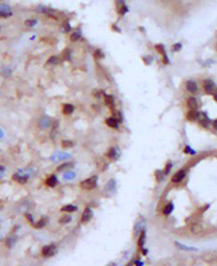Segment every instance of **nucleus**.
<instances>
[{
  "label": "nucleus",
  "mask_w": 217,
  "mask_h": 266,
  "mask_svg": "<svg viewBox=\"0 0 217 266\" xmlns=\"http://www.w3.org/2000/svg\"><path fill=\"white\" fill-rule=\"evenodd\" d=\"M98 185V177L93 176L80 182V187L85 190H93Z\"/></svg>",
  "instance_id": "1"
},
{
  "label": "nucleus",
  "mask_w": 217,
  "mask_h": 266,
  "mask_svg": "<svg viewBox=\"0 0 217 266\" xmlns=\"http://www.w3.org/2000/svg\"><path fill=\"white\" fill-rule=\"evenodd\" d=\"M145 217L140 216L136 220V223L134 224V228H133L134 237H138L139 234L145 230Z\"/></svg>",
  "instance_id": "2"
},
{
  "label": "nucleus",
  "mask_w": 217,
  "mask_h": 266,
  "mask_svg": "<svg viewBox=\"0 0 217 266\" xmlns=\"http://www.w3.org/2000/svg\"><path fill=\"white\" fill-rule=\"evenodd\" d=\"M38 126L41 130H48L52 126V120L48 115H42L38 121Z\"/></svg>",
  "instance_id": "3"
},
{
  "label": "nucleus",
  "mask_w": 217,
  "mask_h": 266,
  "mask_svg": "<svg viewBox=\"0 0 217 266\" xmlns=\"http://www.w3.org/2000/svg\"><path fill=\"white\" fill-rule=\"evenodd\" d=\"M56 251H57V249H56V246L54 244L45 245V246L42 249V256L45 258L52 257L53 255H55Z\"/></svg>",
  "instance_id": "4"
},
{
  "label": "nucleus",
  "mask_w": 217,
  "mask_h": 266,
  "mask_svg": "<svg viewBox=\"0 0 217 266\" xmlns=\"http://www.w3.org/2000/svg\"><path fill=\"white\" fill-rule=\"evenodd\" d=\"M12 16H13V11H12V7L9 4L3 3V4L0 5V18L7 19V18H11Z\"/></svg>",
  "instance_id": "5"
},
{
  "label": "nucleus",
  "mask_w": 217,
  "mask_h": 266,
  "mask_svg": "<svg viewBox=\"0 0 217 266\" xmlns=\"http://www.w3.org/2000/svg\"><path fill=\"white\" fill-rule=\"evenodd\" d=\"M185 177H186V170L181 168V170H179L174 176H172L171 182L172 183H180V182L183 181Z\"/></svg>",
  "instance_id": "6"
},
{
  "label": "nucleus",
  "mask_w": 217,
  "mask_h": 266,
  "mask_svg": "<svg viewBox=\"0 0 217 266\" xmlns=\"http://www.w3.org/2000/svg\"><path fill=\"white\" fill-rule=\"evenodd\" d=\"M93 215H94V213H93L92 209L90 207H86L82 212V215H81V223L82 224H88V221L93 218Z\"/></svg>",
  "instance_id": "7"
},
{
  "label": "nucleus",
  "mask_w": 217,
  "mask_h": 266,
  "mask_svg": "<svg viewBox=\"0 0 217 266\" xmlns=\"http://www.w3.org/2000/svg\"><path fill=\"white\" fill-rule=\"evenodd\" d=\"M35 12L38 14H44V15H51V13H53L54 9H51V7H45V5L40 4L35 7Z\"/></svg>",
  "instance_id": "8"
},
{
  "label": "nucleus",
  "mask_w": 217,
  "mask_h": 266,
  "mask_svg": "<svg viewBox=\"0 0 217 266\" xmlns=\"http://www.w3.org/2000/svg\"><path fill=\"white\" fill-rule=\"evenodd\" d=\"M127 7H126L124 0H116V12L119 15H125L127 13Z\"/></svg>",
  "instance_id": "9"
},
{
  "label": "nucleus",
  "mask_w": 217,
  "mask_h": 266,
  "mask_svg": "<svg viewBox=\"0 0 217 266\" xmlns=\"http://www.w3.org/2000/svg\"><path fill=\"white\" fill-rule=\"evenodd\" d=\"M197 84L195 83V81H192V80H189L186 82V90L188 91L189 93H191V94H194V93L197 92Z\"/></svg>",
  "instance_id": "10"
},
{
  "label": "nucleus",
  "mask_w": 217,
  "mask_h": 266,
  "mask_svg": "<svg viewBox=\"0 0 217 266\" xmlns=\"http://www.w3.org/2000/svg\"><path fill=\"white\" fill-rule=\"evenodd\" d=\"M58 183V180L57 178H56L55 175H51V176H49L47 178V180H46V185L49 186V187H55L56 185H57Z\"/></svg>",
  "instance_id": "11"
},
{
  "label": "nucleus",
  "mask_w": 217,
  "mask_h": 266,
  "mask_svg": "<svg viewBox=\"0 0 217 266\" xmlns=\"http://www.w3.org/2000/svg\"><path fill=\"white\" fill-rule=\"evenodd\" d=\"M204 88H205V91L208 93V94H211V93H213V91H214V88H215L214 82H213L212 80H205V82H204Z\"/></svg>",
  "instance_id": "12"
},
{
  "label": "nucleus",
  "mask_w": 217,
  "mask_h": 266,
  "mask_svg": "<svg viewBox=\"0 0 217 266\" xmlns=\"http://www.w3.org/2000/svg\"><path fill=\"white\" fill-rule=\"evenodd\" d=\"M47 223H48V218L46 216H43V217H41V219L38 221L33 223L32 226H33L35 229H41V228H44V227L47 225Z\"/></svg>",
  "instance_id": "13"
},
{
  "label": "nucleus",
  "mask_w": 217,
  "mask_h": 266,
  "mask_svg": "<svg viewBox=\"0 0 217 266\" xmlns=\"http://www.w3.org/2000/svg\"><path fill=\"white\" fill-rule=\"evenodd\" d=\"M119 120L115 119V117H108V119L106 120V125L111 128H114V129H117V128H119Z\"/></svg>",
  "instance_id": "14"
},
{
  "label": "nucleus",
  "mask_w": 217,
  "mask_h": 266,
  "mask_svg": "<svg viewBox=\"0 0 217 266\" xmlns=\"http://www.w3.org/2000/svg\"><path fill=\"white\" fill-rule=\"evenodd\" d=\"M74 110H75L74 105L70 104V103H67V104H64V106H62V112H64V115H72V113L74 112Z\"/></svg>",
  "instance_id": "15"
},
{
  "label": "nucleus",
  "mask_w": 217,
  "mask_h": 266,
  "mask_svg": "<svg viewBox=\"0 0 217 266\" xmlns=\"http://www.w3.org/2000/svg\"><path fill=\"white\" fill-rule=\"evenodd\" d=\"M104 99H105V103H106V105L109 107V108H111V109L114 108L115 101H114V98H113L111 95H105Z\"/></svg>",
  "instance_id": "16"
},
{
  "label": "nucleus",
  "mask_w": 217,
  "mask_h": 266,
  "mask_svg": "<svg viewBox=\"0 0 217 266\" xmlns=\"http://www.w3.org/2000/svg\"><path fill=\"white\" fill-rule=\"evenodd\" d=\"M107 157L112 160L117 159L119 158V151H117L116 148H110L107 152Z\"/></svg>",
  "instance_id": "17"
},
{
  "label": "nucleus",
  "mask_w": 217,
  "mask_h": 266,
  "mask_svg": "<svg viewBox=\"0 0 217 266\" xmlns=\"http://www.w3.org/2000/svg\"><path fill=\"white\" fill-rule=\"evenodd\" d=\"M187 105H188V107L190 108V110H196V108L198 107L197 101H196V99L193 98V97H191V98L188 99Z\"/></svg>",
  "instance_id": "18"
},
{
  "label": "nucleus",
  "mask_w": 217,
  "mask_h": 266,
  "mask_svg": "<svg viewBox=\"0 0 217 266\" xmlns=\"http://www.w3.org/2000/svg\"><path fill=\"white\" fill-rule=\"evenodd\" d=\"M24 25L28 28H33L38 25V20L33 19V18H30V19H26L24 21Z\"/></svg>",
  "instance_id": "19"
},
{
  "label": "nucleus",
  "mask_w": 217,
  "mask_h": 266,
  "mask_svg": "<svg viewBox=\"0 0 217 266\" xmlns=\"http://www.w3.org/2000/svg\"><path fill=\"white\" fill-rule=\"evenodd\" d=\"M198 115H200V113H197L195 110H189L187 112V115H186V119H187L188 121L192 122V121H195V120L198 117Z\"/></svg>",
  "instance_id": "20"
},
{
  "label": "nucleus",
  "mask_w": 217,
  "mask_h": 266,
  "mask_svg": "<svg viewBox=\"0 0 217 266\" xmlns=\"http://www.w3.org/2000/svg\"><path fill=\"white\" fill-rule=\"evenodd\" d=\"M145 230H143L142 232L139 234L138 241H137V245H138L139 249H142V247H143V244H145Z\"/></svg>",
  "instance_id": "21"
},
{
  "label": "nucleus",
  "mask_w": 217,
  "mask_h": 266,
  "mask_svg": "<svg viewBox=\"0 0 217 266\" xmlns=\"http://www.w3.org/2000/svg\"><path fill=\"white\" fill-rule=\"evenodd\" d=\"M174 211V203H168V204H166L165 206H164L163 208V214L164 215H169L170 213Z\"/></svg>",
  "instance_id": "22"
},
{
  "label": "nucleus",
  "mask_w": 217,
  "mask_h": 266,
  "mask_svg": "<svg viewBox=\"0 0 217 266\" xmlns=\"http://www.w3.org/2000/svg\"><path fill=\"white\" fill-rule=\"evenodd\" d=\"M81 38V32L79 31V30H75V31H73L72 33H71L70 36V41L71 42H77V41H79Z\"/></svg>",
  "instance_id": "23"
},
{
  "label": "nucleus",
  "mask_w": 217,
  "mask_h": 266,
  "mask_svg": "<svg viewBox=\"0 0 217 266\" xmlns=\"http://www.w3.org/2000/svg\"><path fill=\"white\" fill-rule=\"evenodd\" d=\"M13 179L15 180V181H17L18 183H21V184H24L27 182V178H26V177H22L21 175H19V174H14Z\"/></svg>",
  "instance_id": "24"
},
{
  "label": "nucleus",
  "mask_w": 217,
  "mask_h": 266,
  "mask_svg": "<svg viewBox=\"0 0 217 266\" xmlns=\"http://www.w3.org/2000/svg\"><path fill=\"white\" fill-rule=\"evenodd\" d=\"M164 177H165V174H164L163 170H156V172H155V178H156V181H157V182H161V181H163Z\"/></svg>",
  "instance_id": "25"
},
{
  "label": "nucleus",
  "mask_w": 217,
  "mask_h": 266,
  "mask_svg": "<svg viewBox=\"0 0 217 266\" xmlns=\"http://www.w3.org/2000/svg\"><path fill=\"white\" fill-rule=\"evenodd\" d=\"M61 57L64 58V60H70L71 57H72V51H71V49H69V48L64 49L61 53Z\"/></svg>",
  "instance_id": "26"
},
{
  "label": "nucleus",
  "mask_w": 217,
  "mask_h": 266,
  "mask_svg": "<svg viewBox=\"0 0 217 266\" xmlns=\"http://www.w3.org/2000/svg\"><path fill=\"white\" fill-rule=\"evenodd\" d=\"M175 245L178 247L179 249H181V251H195L196 249H194V247H189V246H186V245L182 244V243L180 242H177L176 241L175 242Z\"/></svg>",
  "instance_id": "27"
},
{
  "label": "nucleus",
  "mask_w": 217,
  "mask_h": 266,
  "mask_svg": "<svg viewBox=\"0 0 217 266\" xmlns=\"http://www.w3.org/2000/svg\"><path fill=\"white\" fill-rule=\"evenodd\" d=\"M73 165H74L73 162H66V163H64V164H61V165L58 166L57 170L58 172H62V170H69V168L73 167Z\"/></svg>",
  "instance_id": "28"
},
{
  "label": "nucleus",
  "mask_w": 217,
  "mask_h": 266,
  "mask_svg": "<svg viewBox=\"0 0 217 266\" xmlns=\"http://www.w3.org/2000/svg\"><path fill=\"white\" fill-rule=\"evenodd\" d=\"M72 220V216L69 214H66V215H62L61 217L59 218V223L61 225H66L68 224V223H70V221Z\"/></svg>",
  "instance_id": "29"
},
{
  "label": "nucleus",
  "mask_w": 217,
  "mask_h": 266,
  "mask_svg": "<svg viewBox=\"0 0 217 266\" xmlns=\"http://www.w3.org/2000/svg\"><path fill=\"white\" fill-rule=\"evenodd\" d=\"M61 211H66V212H75L77 211V206L74 205H66L61 208Z\"/></svg>",
  "instance_id": "30"
},
{
  "label": "nucleus",
  "mask_w": 217,
  "mask_h": 266,
  "mask_svg": "<svg viewBox=\"0 0 217 266\" xmlns=\"http://www.w3.org/2000/svg\"><path fill=\"white\" fill-rule=\"evenodd\" d=\"M61 147L64 149H70V148L74 147V143L72 141H67V139H64L61 141Z\"/></svg>",
  "instance_id": "31"
},
{
  "label": "nucleus",
  "mask_w": 217,
  "mask_h": 266,
  "mask_svg": "<svg viewBox=\"0 0 217 266\" xmlns=\"http://www.w3.org/2000/svg\"><path fill=\"white\" fill-rule=\"evenodd\" d=\"M94 56L97 58V59H102V58L105 57V54L103 53V51L101 49H97V50H95V52H94Z\"/></svg>",
  "instance_id": "32"
},
{
  "label": "nucleus",
  "mask_w": 217,
  "mask_h": 266,
  "mask_svg": "<svg viewBox=\"0 0 217 266\" xmlns=\"http://www.w3.org/2000/svg\"><path fill=\"white\" fill-rule=\"evenodd\" d=\"M190 230H191L192 233H194V234H196V233H200V230H202V227L200 226V225L197 224H193L190 226Z\"/></svg>",
  "instance_id": "33"
},
{
  "label": "nucleus",
  "mask_w": 217,
  "mask_h": 266,
  "mask_svg": "<svg viewBox=\"0 0 217 266\" xmlns=\"http://www.w3.org/2000/svg\"><path fill=\"white\" fill-rule=\"evenodd\" d=\"M47 62L49 65L55 66V65H57L58 62H59V57H58V56H51V57H49V59H48Z\"/></svg>",
  "instance_id": "34"
},
{
  "label": "nucleus",
  "mask_w": 217,
  "mask_h": 266,
  "mask_svg": "<svg viewBox=\"0 0 217 266\" xmlns=\"http://www.w3.org/2000/svg\"><path fill=\"white\" fill-rule=\"evenodd\" d=\"M105 189H109V190H112V191H114L115 190V181L114 180H110V181H108V183H107L106 185V188Z\"/></svg>",
  "instance_id": "35"
},
{
  "label": "nucleus",
  "mask_w": 217,
  "mask_h": 266,
  "mask_svg": "<svg viewBox=\"0 0 217 266\" xmlns=\"http://www.w3.org/2000/svg\"><path fill=\"white\" fill-rule=\"evenodd\" d=\"M15 238H12V237H7V240H5V244H7V247H12L13 246V244L15 243Z\"/></svg>",
  "instance_id": "36"
},
{
  "label": "nucleus",
  "mask_w": 217,
  "mask_h": 266,
  "mask_svg": "<svg viewBox=\"0 0 217 266\" xmlns=\"http://www.w3.org/2000/svg\"><path fill=\"white\" fill-rule=\"evenodd\" d=\"M2 74H3V76H5V77L11 76V74H12L11 69H9V67H4V68L2 69Z\"/></svg>",
  "instance_id": "37"
},
{
  "label": "nucleus",
  "mask_w": 217,
  "mask_h": 266,
  "mask_svg": "<svg viewBox=\"0 0 217 266\" xmlns=\"http://www.w3.org/2000/svg\"><path fill=\"white\" fill-rule=\"evenodd\" d=\"M171 168H172V163L169 161V162H168V163H166L165 168H164V170H163L164 174H165V175H168V174H169V173H170V170H171Z\"/></svg>",
  "instance_id": "38"
},
{
  "label": "nucleus",
  "mask_w": 217,
  "mask_h": 266,
  "mask_svg": "<svg viewBox=\"0 0 217 266\" xmlns=\"http://www.w3.org/2000/svg\"><path fill=\"white\" fill-rule=\"evenodd\" d=\"M75 178V174L74 173H72V172H68L67 173L66 175H64V179H68V180H70V179H74Z\"/></svg>",
  "instance_id": "39"
},
{
  "label": "nucleus",
  "mask_w": 217,
  "mask_h": 266,
  "mask_svg": "<svg viewBox=\"0 0 217 266\" xmlns=\"http://www.w3.org/2000/svg\"><path fill=\"white\" fill-rule=\"evenodd\" d=\"M181 48H182V45L178 43V44H176V45L172 46V51H180Z\"/></svg>",
  "instance_id": "40"
},
{
  "label": "nucleus",
  "mask_w": 217,
  "mask_h": 266,
  "mask_svg": "<svg viewBox=\"0 0 217 266\" xmlns=\"http://www.w3.org/2000/svg\"><path fill=\"white\" fill-rule=\"evenodd\" d=\"M64 31H66V32H70L71 30H72V27H71V25H70V23H69V22H68V23L64 24Z\"/></svg>",
  "instance_id": "41"
},
{
  "label": "nucleus",
  "mask_w": 217,
  "mask_h": 266,
  "mask_svg": "<svg viewBox=\"0 0 217 266\" xmlns=\"http://www.w3.org/2000/svg\"><path fill=\"white\" fill-rule=\"evenodd\" d=\"M185 153H189V154H194V153H195V152H194V151H192V150H191V149H190V148H189V147H186V148H185Z\"/></svg>",
  "instance_id": "42"
},
{
  "label": "nucleus",
  "mask_w": 217,
  "mask_h": 266,
  "mask_svg": "<svg viewBox=\"0 0 217 266\" xmlns=\"http://www.w3.org/2000/svg\"><path fill=\"white\" fill-rule=\"evenodd\" d=\"M134 264H135V260L133 259V260H131V261H130L126 266H134Z\"/></svg>",
  "instance_id": "43"
},
{
  "label": "nucleus",
  "mask_w": 217,
  "mask_h": 266,
  "mask_svg": "<svg viewBox=\"0 0 217 266\" xmlns=\"http://www.w3.org/2000/svg\"><path fill=\"white\" fill-rule=\"evenodd\" d=\"M213 127H214L215 129H217V120H215V121L213 122Z\"/></svg>",
  "instance_id": "44"
},
{
  "label": "nucleus",
  "mask_w": 217,
  "mask_h": 266,
  "mask_svg": "<svg viewBox=\"0 0 217 266\" xmlns=\"http://www.w3.org/2000/svg\"><path fill=\"white\" fill-rule=\"evenodd\" d=\"M214 99H215V101H217V90H216V93H215V95H214Z\"/></svg>",
  "instance_id": "45"
},
{
  "label": "nucleus",
  "mask_w": 217,
  "mask_h": 266,
  "mask_svg": "<svg viewBox=\"0 0 217 266\" xmlns=\"http://www.w3.org/2000/svg\"><path fill=\"white\" fill-rule=\"evenodd\" d=\"M115 264L114 263H111V264H109V265H107V266H114Z\"/></svg>",
  "instance_id": "46"
},
{
  "label": "nucleus",
  "mask_w": 217,
  "mask_h": 266,
  "mask_svg": "<svg viewBox=\"0 0 217 266\" xmlns=\"http://www.w3.org/2000/svg\"><path fill=\"white\" fill-rule=\"evenodd\" d=\"M1 30H2V26L0 25V32H1Z\"/></svg>",
  "instance_id": "47"
}]
</instances>
